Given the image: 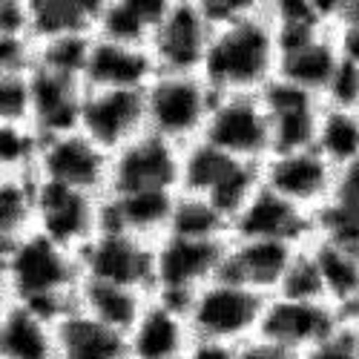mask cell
Returning a JSON list of instances; mask_svg holds the SVG:
<instances>
[{
    "label": "cell",
    "instance_id": "cell-3",
    "mask_svg": "<svg viewBox=\"0 0 359 359\" xmlns=\"http://www.w3.org/2000/svg\"><path fill=\"white\" fill-rule=\"evenodd\" d=\"M262 187V164L238 161L207 141H193L182 149L178 193L207 198L233 224Z\"/></svg>",
    "mask_w": 359,
    "mask_h": 359
},
{
    "label": "cell",
    "instance_id": "cell-19",
    "mask_svg": "<svg viewBox=\"0 0 359 359\" xmlns=\"http://www.w3.org/2000/svg\"><path fill=\"white\" fill-rule=\"evenodd\" d=\"M233 238H271V242L308 245L313 238V216L299 210L264 184L233 219Z\"/></svg>",
    "mask_w": 359,
    "mask_h": 359
},
{
    "label": "cell",
    "instance_id": "cell-22",
    "mask_svg": "<svg viewBox=\"0 0 359 359\" xmlns=\"http://www.w3.org/2000/svg\"><path fill=\"white\" fill-rule=\"evenodd\" d=\"M190 339L187 316L149 296L147 308L127 334V351L130 359H178L187 353Z\"/></svg>",
    "mask_w": 359,
    "mask_h": 359
},
{
    "label": "cell",
    "instance_id": "cell-23",
    "mask_svg": "<svg viewBox=\"0 0 359 359\" xmlns=\"http://www.w3.org/2000/svg\"><path fill=\"white\" fill-rule=\"evenodd\" d=\"M172 0H104L95 38L149 49Z\"/></svg>",
    "mask_w": 359,
    "mask_h": 359
},
{
    "label": "cell",
    "instance_id": "cell-28",
    "mask_svg": "<svg viewBox=\"0 0 359 359\" xmlns=\"http://www.w3.org/2000/svg\"><path fill=\"white\" fill-rule=\"evenodd\" d=\"M311 250L319 264L327 302L342 313V319L356 322L359 319V253L331 242H319V238H311Z\"/></svg>",
    "mask_w": 359,
    "mask_h": 359
},
{
    "label": "cell",
    "instance_id": "cell-21",
    "mask_svg": "<svg viewBox=\"0 0 359 359\" xmlns=\"http://www.w3.org/2000/svg\"><path fill=\"white\" fill-rule=\"evenodd\" d=\"M86 86L78 78L32 69V127L41 138H55L78 130Z\"/></svg>",
    "mask_w": 359,
    "mask_h": 359
},
{
    "label": "cell",
    "instance_id": "cell-44",
    "mask_svg": "<svg viewBox=\"0 0 359 359\" xmlns=\"http://www.w3.org/2000/svg\"><path fill=\"white\" fill-rule=\"evenodd\" d=\"M236 359H299V356H293V353H287V351H282V348H276L271 342L253 337L250 342L236 348Z\"/></svg>",
    "mask_w": 359,
    "mask_h": 359
},
{
    "label": "cell",
    "instance_id": "cell-41",
    "mask_svg": "<svg viewBox=\"0 0 359 359\" xmlns=\"http://www.w3.org/2000/svg\"><path fill=\"white\" fill-rule=\"evenodd\" d=\"M0 35L32 38V9H29V0H4L0 4Z\"/></svg>",
    "mask_w": 359,
    "mask_h": 359
},
{
    "label": "cell",
    "instance_id": "cell-14",
    "mask_svg": "<svg viewBox=\"0 0 359 359\" xmlns=\"http://www.w3.org/2000/svg\"><path fill=\"white\" fill-rule=\"evenodd\" d=\"M78 130L107 153L147 133V101L135 89H86Z\"/></svg>",
    "mask_w": 359,
    "mask_h": 359
},
{
    "label": "cell",
    "instance_id": "cell-29",
    "mask_svg": "<svg viewBox=\"0 0 359 359\" xmlns=\"http://www.w3.org/2000/svg\"><path fill=\"white\" fill-rule=\"evenodd\" d=\"M0 359H55V327L20 305L0 302Z\"/></svg>",
    "mask_w": 359,
    "mask_h": 359
},
{
    "label": "cell",
    "instance_id": "cell-9",
    "mask_svg": "<svg viewBox=\"0 0 359 359\" xmlns=\"http://www.w3.org/2000/svg\"><path fill=\"white\" fill-rule=\"evenodd\" d=\"M81 279L109 282L121 287H135L153 293V259L156 245L135 238L130 233H107L101 230L93 242H86L78 253Z\"/></svg>",
    "mask_w": 359,
    "mask_h": 359
},
{
    "label": "cell",
    "instance_id": "cell-42",
    "mask_svg": "<svg viewBox=\"0 0 359 359\" xmlns=\"http://www.w3.org/2000/svg\"><path fill=\"white\" fill-rule=\"evenodd\" d=\"M334 38H337L342 61L359 67V20H337L334 23Z\"/></svg>",
    "mask_w": 359,
    "mask_h": 359
},
{
    "label": "cell",
    "instance_id": "cell-5",
    "mask_svg": "<svg viewBox=\"0 0 359 359\" xmlns=\"http://www.w3.org/2000/svg\"><path fill=\"white\" fill-rule=\"evenodd\" d=\"M216 98L201 75H158L144 89L147 133L187 147L201 138Z\"/></svg>",
    "mask_w": 359,
    "mask_h": 359
},
{
    "label": "cell",
    "instance_id": "cell-4",
    "mask_svg": "<svg viewBox=\"0 0 359 359\" xmlns=\"http://www.w3.org/2000/svg\"><path fill=\"white\" fill-rule=\"evenodd\" d=\"M227 242H198V238H182L170 233L158 238L149 296L187 316L193 296L219 276Z\"/></svg>",
    "mask_w": 359,
    "mask_h": 359
},
{
    "label": "cell",
    "instance_id": "cell-10",
    "mask_svg": "<svg viewBox=\"0 0 359 359\" xmlns=\"http://www.w3.org/2000/svg\"><path fill=\"white\" fill-rule=\"evenodd\" d=\"M109 153L95 141H89L81 130L43 138L35 175L41 182H52L78 193L104 196L109 184Z\"/></svg>",
    "mask_w": 359,
    "mask_h": 359
},
{
    "label": "cell",
    "instance_id": "cell-43",
    "mask_svg": "<svg viewBox=\"0 0 359 359\" xmlns=\"http://www.w3.org/2000/svg\"><path fill=\"white\" fill-rule=\"evenodd\" d=\"M236 348L238 345H227V342H216V339H190L187 348V359H236Z\"/></svg>",
    "mask_w": 359,
    "mask_h": 359
},
{
    "label": "cell",
    "instance_id": "cell-18",
    "mask_svg": "<svg viewBox=\"0 0 359 359\" xmlns=\"http://www.w3.org/2000/svg\"><path fill=\"white\" fill-rule=\"evenodd\" d=\"M175 190H138L101 196V230L130 233L144 242H158L170 230L175 210ZM98 230V233H101Z\"/></svg>",
    "mask_w": 359,
    "mask_h": 359
},
{
    "label": "cell",
    "instance_id": "cell-20",
    "mask_svg": "<svg viewBox=\"0 0 359 359\" xmlns=\"http://www.w3.org/2000/svg\"><path fill=\"white\" fill-rule=\"evenodd\" d=\"M156 78L158 67L149 49L112 43L104 38L93 41V52H89V64L83 72L86 89H135V93H144Z\"/></svg>",
    "mask_w": 359,
    "mask_h": 359
},
{
    "label": "cell",
    "instance_id": "cell-17",
    "mask_svg": "<svg viewBox=\"0 0 359 359\" xmlns=\"http://www.w3.org/2000/svg\"><path fill=\"white\" fill-rule=\"evenodd\" d=\"M302 245L271 242V238H233L227 242L219 279L245 285L262 296H273L282 276Z\"/></svg>",
    "mask_w": 359,
    "mask_h": 359
},
{
    "label": "cell",
    "instance_id": "cell-45",
    "mask_svg": "<svg viewBox=\"0 0 359 359\" xmlns=\"http://www.w3.org/2000/svg\"><path fill=\"white\" fill-rule=\"evenodd\" d=\"M337 20H359V0H339Z\"/></svg>",
    "mask_w": 359,
    "mask_h": 359
},
{
    "label": "cell",
    "instance_id": "cell-6",
    "mask_svg": "<svg viewBox=\"0 0 359 359\" xmlns=\"http://www.w3.org/2000/svg\"><path fill=\"white\" fill-rule=\"evenodd\" d=\"M267 299L245 285L227 279L207 282L190 302L187 325L198 339H216L227 345H245L259 334V322L267 308Z\"/></svg>",
    "mask_w": 359,
    "mask_h": 359
},
{
    "label": "cell",
    "instance_id": "cell-15",
    "mask_svg": "<svg viewBox=\"0 0 359 359\" xmlns=\"http://www.w3.org/2000/svg\"><path fill=\"white\" fill-rule=\"evenodd\" d=\"M342 322L348 319H342V313L327 302H290V299L271 296L256 337L293 356H302L331 337Z\"/></svg>",
    "mask_w": 359,
    "mask_h": 359
},
{
    "label": "cell",
    "instance_id": "cell-47",
    "mask_svg": "<svg viewBox=\"0 0 359 359\" xmlns=\"http://www.w3.org/2000/svg\"><path fill=\"white\" fill-rule=\"evenodd\" d=\"M356 322H359V319H356Z\"/></svg>",
    "mask_w": 359,
    "mask_h": 359
},
{
    "label": "cell",
    "instance_id": "cell-33",
    "mask_svg": "<svg viewBox=\"0 0 359 359\" xmlns=\"http://www.w3.org/2000/svg\"><path fill=\"white\" fill-rule=\"evenodd\" d=\"M167 233L182 238H198V242H227L233 224L207 198L178 193Z\"/></svg>",
    "mask_w": 359,
    "mask_h": 359
},
{
    "label": "cell",
    "instance_id": "cell-36",
    "mask_svg": "<svg viewBox=\"0 0 359 359\" xmlns=\"http://www.w3.org/2000/svg\"><path fill=\"white\" fill-rule=\"evenodd\" d=\"M273 296L290 299V302H327L325 282H322V273H319L316 256L311 250V242L296 250L290 267L282 276V285H279V290ZM327 305H331V302H327Z\"/></svg>",
    "mask_w": 359,
    "mask_h": 359
},
{
    "label": "cell",
    "instance_id": "cell-37",
    "mask_svg": "<svg viewBox=\"0 0 359 359\" xmlns=\"http://www.w3.org/2000/svg\"><path fill=\"white\" fill-rule=\"evenodd\" d=\"M0 124H32V72L0 75Z\"/></svg>",
    "mask_w": 359,
    "mask_h": 359
},
{
    "label": "cell",
    "instance_id": "cell-39",
    "mask_svg": "<svg viewBox=\"0 0 359 359\" xmlns=\"http://www.w3.org/2000/svg\"><path fill=\"white\" fill-rule=\"evenodd\" d=\"M299 359H359V325L342 322L337 331Z\"/></svg>",
    "mask_w": 359,
    "mask_h": 359
},
{
    "label": "cell",
    "instance_id": "cell-1",
    "mask_svg": "<svg viewBox=\"0 0 359 359\" xmlns=\"http://www.w3.org/2000/svg\"><path fill=\"white\" fill-rule=\"evenodd\" d=\"M78 285L81 267L75 253L38 230L0 245V302L20 305L55 327L78 308Z\"/></svg>",
    "mask_w": 359,
    "mask_h": 359
},
{
    "label": "cell",
    "instance_id": "cell-7",
    "mask_svg": "<svg viewBox=\"0 0 359 359\" xmlns=\"http://www.w3.org/2000/svg\"><path fill=\"white\" fill-rule=\"evenodd\" d=\"M201 141L213 144L222 153L264 164L271 158V118L259 95H219L207 118Z\"/></svg>",
    "mask_w": 359,
    "mask_h": 359
},
{
    "label": "cell",
    "instance_id": "cell-30",
    "mask_svg": "<svg viewBox=\"0 0 359 359\" xmlns=\"http://www.w3.org/2000/svg\"><path fill=\"white\" fill-rule=\"evenodd\" d=\"M29 9L32 38L41 43L67 35H95L104 0H29Z\"/></svg>",
    "mask_w": 359,
    "mask_h": 359
},
{
    "label": "cell",
    "instance_id": "cell-13",
    "mask_svg": "<svg viewBox=\"0 0 359 359\" xmlns=\"http://www.w3.org/2000/svg\"><path fill=\"white\" fill-rule=\"evenodd\" d=\"M337 167L327 161L319 149H296L279 153L262 164V184L273 190L285 201L296 204L299 210L313 216L319 207L327 204L337 184Z\"/></svg>",
    "mask_w": 359,
    "mask_h": 359
},
{
    "label": "cell",
    "instance_id": "cell-46",
    "mask_svg": "<svg viewBox=\"0 0 359 359\" xmlns=\"http://www.w3.org/2000/svg\"><path fill=\"white\" fill-rule=\"evenodd\" d=\"M178 359H187V353H184V356H178Z\"/></svg>",
    "mask_w": 359,
    "mask_h": 359
},
{
    "label": "cell",
    "instance_id": "cell-40",
    "mask_svg": "<svg viewBox=\"0 0 359 359\" xmlns=\"http://www.w3.org/2000/svg\"><path fill=\"white\" fill-rule=\"evenodd\" d=\"M35 38H6L0 35V75H23L35 69Z\"/></svg>",
    "mask_w": 359,
    "mask_h": 359
},
{
    "label": "cell",
    "instance_id": "cell-25",
    "mask_svg": "<svg viewBox=\"0 0 359 359\" xmlns=\"http://www.w3.org/2000/svg\"><path fill=\"white\" fill-rule=\"evenodd\" d=\"M313 238L359 253V164L337 172L331 198L313 213Z\"/></svg>",
    "mask_w": 359,
    "mask_h": 359
},
{
    "label": "cell",
    "instance_id": "cell-24",
    "mask_svg": "<svg viewBox=\"0 0 359 359\" xmlns=\"http://www.w3.org/2000/svg\"><path fill=\"white\" fill-rule=\"evenodd\" d=\"M55 359H130L127 337L75 308L55 325Z\"/></svg>",
    "mask_w": 359,
    "mask_h": 359
},
{
    "label": "cell",
    "instance_id": "cell-27",
    "mask_svg": "<svg viewBox=\"0 0 359 359\" xmlns=\"http://www.w3.org/2000/svg\"><path fill=\"white\" fill-rule=\"evenodd\" d=\"M149 302V293L135 290V287H121V285H109V282H93V279H81L75 290V305L86 316L98 319L101 325L112 327L118 334H130L133 325L138 322L141 311Z\"/></svg>",
    "mask_w": 359,
    "mask_h": 359
},
{
    "label": "cell",
    "instance_id": "cell-34",
    "mask_svg": "<svg viewBox=\"0 0 359 359\" xmlns=\"http://www.w3.org/2000/svg\"><path fill=\"white\" fill-rule=\"evenodd\" d=\"M95 35H67V38H52L41 41L35 52V69H46L55 75H67L83 81L89 52H93Z\"/></svg>",
    "mask_w": 359,
    "mask_h": 359
},
{
    "label": "cell",
    "instance_id": "cell-31",
    "mask_svg": "<svg viewBox=\"0 0 359 359\" xmlns=\"http://www.w3.org/2000/svg\"><path fill=\"white\" fill-rule=\"evenodd\" d=\"M35 175H0V245L18 242L35 230Z\"/></svg>",
    "mask_w": 359,
    "mask_h": 359
},
{
    "label": "cell",
    "instance_id": "cell-32",
    "mask_svg": "<svg viewBox=\"0 0 359 359\" xmlns=\"http://www.w3.org/2000/svg\"><path fill=\"white\" fill-rule=\"evenodd\" d=\"M313 149H319L337 170L359 164V112L322 104Z\"/></svg>",
    "mask_w": 359,
    "mask_h": 359
},
{
    "label": "cell",
    "instance_id": "cell-35",
    "mask_svg": "<svg viewBox=\"0 0 359 359\" xmlns=\"http://www.w3.org/2000/svg\"><path fill=\"white\" fill-rule=\"evenodd\" d=\"M41 144L32 124H0V175H35Z\"/></svg>",
    "mask_w": 359,
    "mask_h": 359
},
{
    "label": "cell",
    "instance_id": "cell-11",
    "mask_svg": "<svg viewBox=\"0 0 359 359\" xmlns=\"http://www.w3.org/2000/svg\"><path fill=\"white\" fill-rule=\"evenodd\" d=\"M182 149L161 135L144 133L109 158L107 193H138V190H175L182 175ZM104 193V196H107Z\"/></svg>",
    "mask_w": 359,
    "mask_h": 359
},
{
    "label": "cell",
    "instance_id": "cell-2",
    "mask_svg": "<svg viewBox=\"0 0 359 359\" xmlns=\"http://www.w3.org/2000/svg\"><path fill=\"white\" fill-rule=\"evenodd\" d=\"M279 72V41L267 0L213 32L201 78L216 95H259Z\"/></svg>",
    "mask_w": 359,
    "mask_h": 359
},
{
    "label": "cell",
    "instance_id": "cell-12",
    "mask_svg": "<svg viewBox=\"0 0 359 359\" xmlns=\"http://www.w3.org/2000/svg\"><path fill=\"white\" fill-rule=\"evenodd\" d=\"M35 230L64 250L78 253L101 230V196L78 193L38 178Z\"/></svg>",
    "mask_w": 359,
    "mask_h": 359
},
{
    "label": "cell",
    "instance_id": "cell-8",
    "mask_svg": "<svg viewBox=\"0 0 359 359\" xmlns=\"http://www.w3.org/2000/svg\"><path fill=\"white\" fill-rule=\"evenodd\" d=\"M213 32L216 29L198 0H172L167 18L149 41L158 75H201Z\"/></svg>",
    "mask_w": 359,
    "mask_h": 359
},
{
    "label": "cell",
    "instance_id": "cell-26",
    "mask_svg": "<svg viewBox=\"0 0 359 359\" xmlns=\"http://www.w3.org/2000/svg\"><path fill=\"white\" fill-rule=\"evenodd\" d=\"M339 64H342V55H339L334 29H331V32H322L305 43L293 46V49L279 52V72L276 75L322 98Z\"/></svg>",
    "mask_w": 359,
    "mask_h": 359
},
{
    "label": "cell",
    "instance_id": "cell-38",
    "mask_svg": "<svg viewBox=\"0 0 359 359\" xmlns=\"http://www.w3.org/2000/svg\"><path fill=\"white\" fill-rule=\"evenodd\" d=\"M325 107H334V109H351L359 112V67L342 61L327 83L325 95H322Z\"/></svg>",
    "mask_w": 359,
    "mask_h": 359
},
{
    "label": "cell",
    "instance_id": "cell-16",
    "mask_svg": "<svg viewBox=\"0 0 359 359\" xmlns=\"http://www.w3.org/2000/svg\"><path fill=\"white\" fill-rule=\"evenodd\" d=\"M264 112L271 118V156L296 153L313 147L322 98L285 78H273L259 93Z\"/></svg>",
    "mask_w": 359,
    "mask_h": 359
}]
</instances>
